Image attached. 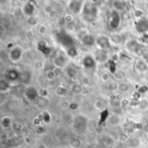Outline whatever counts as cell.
<instances>
[{"instance_id": "1", "label": "cell", "mask_w": 148, "mask_h": 148, "mask_svg": "<svg viewBox=\"0 0 148 148\" xmlns=\"http://www.w3.org/2000/svg\"><path fill=\"white\" fill-rule=\"evenodd\" d=\"M81 15L82 19L87 23H93L98 17L99 9L93 1H85Z\"/></svg>"}, {"instance_id": "2", "label": "cell", "mask_w": 148, "mask_h": 148, "mask_svg": "<svg viewBox=\"0 0 148 148\" xmlns=\"http://www.w3.org/2000/svg\"><path fill=\"white\" fill-rule=\"evenodd\" d=\"M125 48H126V49L129 53L134 54V55H136L140 58V57H143L147 54V49L146 45L143 44V43H141L137 39H129V40H127L126 42H125Z\"/></svg>"}, {"instance_id": "3", "label": "cell", "mask_w": 148, "mask_h": 148, "mask_svg": "<svg viewBox=\"0 0 148 148\" xmlns=\"http://www.w3.org/2000/svg\"><path fill=\"white\" fill-rule=\"evenodd\" d=\"M121 22H122L121 14L112 9L108 14V29L112 32H116L120 29V27L121 25Z\"/></svg>"}, {"instance_id": "4", "label": "cell", "mask_w": 148, "mask_h": 148, "mask_svg": "<svg viewBox=\"0 0 148 148\" xmlns=\"http://www.w3.org/2000/svg\"><path fill=\"white\" fill-rule=\"evenodd\" d=\"M88 125V119L84 114H78L74 118L73 128L75 132L81 135L86 133Z\"/></svg>"}, {"instance_id": "5", "label": "cell", "mask_w": 148, "mask_h": 148, "mask_svg": "<svg viewBox=\"0 0 148 148\" xmlns=\"http://www.w3.org/2000/svg\"><path fill=\"white\" fill-rule=\"evenodd\" d=\"M95 46L99 50L104 52H110L113 49V44L111 42L109 36L100 34L95 36Z\"/></svg>"}, {"instance_id": "6", "label": "cell", "mask_w": 148, "mask_h": 148, "mask_svg": "<svg viewBox=\"0 0 148 148\" xmlns=\"http://www.w3.org/2000/svg\"><path fill=\"white\" fill-rule=\"evenodd\" d=\"M56 40L64 49L71 47V46H75V41L73 39V37L67 31H64V30H61L60 32H58L56 34Z\"/></svg>"}, {"instance_id": "7", "label": "cell", "mask_w": 148, "mask_h": 148, "mask_svg": "<svg viewBox=\"0 0 148 148\" xmlns=\"http://www.w3.org/2000/svg\"><path fill=\"white\" fill-rule=\"evenodd\" d=\"M23 56V49L20 46H14L9 51L8 58L12 63H18L22 61Z\"/></svg>"}, {"instance_id": "8", "label": "cell", "mask_w": 148, "mask_h": 148, "mask_svg": "<svg viewBox=\"0 0 148 148\" xmlns=\"http://www.w3.org/2000/svg\"><path fill=\"white\" fill-rule=\"evenodd\" d=\"M134 27L136 31L140 35H146L148 33V16L136 19L134 22Z\"/></svg>"}, {"instance_id": "9", "label": "cell", "mask_w": 148, "mask_h": 148, "mask_svg": "<svg viewBox=\"0 0 148 148\" xmlns=\"http://www.w3.org/2000/svg\"><path fill=\"white\" fill-rule=\"evenodd\" d=\"M85 1H69L68 2V8L71 14H81L84 6Z\"/></svg>"}, {"instance_id": "10", "label": "cell", "mask_w": 148, "mask_h": 148, "mask_svg": "<svg viewBox=\"0 0 148 148\" xmlns=\"http://www.w3.org/2000/svg\"><path fill=\"white\" fill-rule=\"evenodd\" d=\"M39 95H40V94H39L38 90L33 86L27 87L24 91V97L26 98L27 101H29L31 103L33 101H35L36 100H37Z\"/></svg>"}, {"instance_id": "11", "label": "cell", "mask_w": 148, "mask_h": 148, "mask_svg": "<svg viewBox=\"0 0 148 148\" xmlns=\"http://www.w3.org/2000/svg\"><path fill=\"white\" fill-rule=\"evenodd\" d=\"M97 63L98 62H97L96 59L92 55H86L83 57L82 62V67L86 69H88V70L95 69L97 66Z\"/></svg>"}, {"instance_id": "12", "label": "cell", "mask_w": 148, "mask_h": 148, "mask_svg": "<svg viewBox=\"0 0 148 148\" xmlns=\"http://www.w3.org/2000/svg\"><path fill=\"white\" fill-rule=\"evenodd\" d=\"M135 70L139 74H146L148 71V62L147 59L140 57L138 60H136L135 64Z\"/></svg>"}, {"instance_id": "13", "label": "cell", "mask_w": 148, "mask_h": 148, "mask_svg": "<svg viewBox=\"0 0 148 148\" xmlns=\"http://www.w3.org/2000/svg\"><path fill=\"white\" fill-rule=\"evenodd\" d=\"M36 48L45 56H49L52 53L51 47L49 46V44L46 41H43V40L38 41L36 43Z\"/></svg>"}, {"instance_id": "14", "label": "cell", "mask_w": 148, "mask_h": 148, "mask_svg": "<svg viewBox=\"0 0 148 148\" xmlns=\"http://www.w3.org/2000/svg\"><path fill=\"white\" fill-rule=\"evenodd\" d=\"M21 78V73H19L16 69H10L6 70L4 74V79L8 81L9 82H16Z\"/></svg>"}, {"instance_id": "15", "label": "cell", "mask_w": 148, "mask_h": 148, "mask_svg": "<svg viewBox=\"0 0 148 148\" xmlns=\"http://www.w3.org/2000/svg\"><path fill=\"white\" fill-rule=\"evenodd\" d=\"M81 42L87 46V47H92L95 45V36L89 33H84L80 36Z\"/></svg>"}, {"instance_id": "16", "label": "cell", "mask_w": 148, "mask_h": 148, "mask_svg": "<svg viewBox=\"0 0 148 148\" xmlns=\"http://www.w3.org/2000/svg\"><path fill=\"white\" fill-rule=\"evenodd\" d=\"M109 37H110V40H111L113 46H120V45H122L124 42H126L123 35L118 31L111 32Z\"/></svg>"}, {"instance_id": "17", "label": "cell", "mask_w": 148, "mask_h": 148, "mask_svg": "<svg viewBox=\"0 0 148 148\" xmlns=\"http://www.w3.org/2000/svg\"><path fill=\"white\" fill-rule=\"evenodd\" d=\"M35 10H36V6L32 2H26L22 7V12L27 17L33 16Z\"/></svg>"}, {"instance_id": "18", "label": "cell", "mask_w": 148, "mask_h": 148, "mask_svg": "<svg viewBox=\"0 0 148 148\" xmlns=\"http://www.w3.org/2000/svg\"><path fill=\"white\" fill-rule=\"evenodd\" d=\"M127 2L122 1V0H114L112 2V7L113 10L119 13H123L127 10Z\"/></svg>"}, {"instance_id": "19", "label": "cell", "mask_w": 148, "mask_h": 148, "mask_svg": "<svg viewBox=\"0 0 148 148\" xmlns=\"http://www.w3.org/2000/svg\"><path fill=\"white\" fill-rule=\"evenodd\" d=\"M52 62H53V65L55 66L56 69H61L62 68L65 67V65H66V63H67V61H66L65 57H64L62 55L58 54V55H56V56L53 58Z\"/></svg>"}, {"instance_id": "20", "label": "cell", "mask_w": 148, "mask_h": 148, "mask_svg": "<svg viewBox=\"0 0 148 148\" xmlns=\"http://www.w3.org/2000/svg\"><path fill=\"white\" fill-rule=\"evenodd\" d=\"M64 49H65L66 55L70 59H75L79 56V50L75 46H71V47L66 48Z\"/></svg>"}, {"instance_id": "21", "label": "cell", "mask_w": 148, "mask_h": 148, "mask_svg": "<svg viewBox=\"0 0 148 148\" xmlns=\"http://www.w3.org/2000/svg\"><path fill=\"white\" fill-rule=\"evenodd\" d=\"M69 91H70V89H69V88H66L65 86L60 85V86H58V87L56 88L55 93H56V95L57 96H59V97H66V96H68Z\"/></svg>"}, {"instance_id": "22", "label": "cell", "mask_w": 148, "mask_h": 148, "mask_svg": "<svg viewBox=\"0 0 148 148\" xmlns=\"http://www.w3.org/2000/svg\"><path fill=\"white\" fill-rule=\"evenodd\" d=\"M10 89V82L6 81L5 79H1L0 80V93L6 94L7 92H9Z\"/></svg>"}, {"instance_id": "23", "label": "cell", "mask_w": 148, "mask_h": 148, "mask_svg": "<svg viewBox=\"0 0 148 148\" xmlns=\"http://www.w3.org/2000/svg\"><path fill=\"white\" fill-rule=\"evenodd\" d=\"M12 125V120L10 116H4L1 119V127L3 129L10 128Z\"/></svg>"}, {"instance_id": "24", "label": "cell", "mask_w": 148, "mask_h": 148, "mask_svg": "<svg viewBox=\"0 0 148 148\" xmlns=\"http://www.w3.org/2000/svg\"><path fill=\"white\" fill-rule=\"evenodd\" d=\"M132 15H133V16L134 17L135 20H136V19H139V18H141V17H143V16H147L145 10H142V9H140V8H136V9H134V10H133Z\"/></svg>"}, {"instance_id": "25", "label": "cell", "mask_w": 148, "mask_h": 148, "mask_svg": "<svg viewBox=\"0 0 148 148\" xmlns=\"http://www.w3.org/2000/svg\"><path fill=\"white\" fill-rule=\"evenodd\" d=\"M108 89L111 92H116L119 90V83L115 81H110L108 84Z\"/></svg>"}, {"instance_id": "26", "label": "cell", "mask_w": 148, "mask_h": 148, "mask_svg": "<svg viewBox=\"0 0 148 148\" xmlns=\"http://www.w3.org/2000/svg\"><path fill=\"white\" fill-rule=\"evenodd\" d=\"M70 91H71L72 93H74V94L78 95V94H81V93L83 91V88H82V87L80 84H76V83H75V84H73V85L71 86V88H70Z\"/></svg>"}, {"instance_id": "27", "label": "cell", "mask_w": 148, "mask_h": 148, "mask_svg": "<svg viewBox=\"0 0 148 148\" xmlns=\"http://www.w3.org/2000/svg\"><path fill=\"white\" fill-rule=\"evenodd\" d=\"M42 121L45 124H49L51 121V115L48 111H43L42 113Z\"/></svg>"}, {"instance_id": "28", "label": "cell", "mask_w": 148, "mask_h": 148, "mask_svg": "<svg viewBox=\"0 0 148 148\" xmlns=\"http://www.w3.org/2000/svg\"><path fill=\"white\" fill-rule=\"evenodd\" d=\"M67 74H68V75H69L71 79H76L77 75H78V71H77L75 69H74V68H72V67H69V68L67 69Z\"/></svg>"}, {"instance_id": "29", "label": "cell", "mask_w": 148, "mask_h": 148, "mask_svg": "<svg viewBox=\"0 0 148 148\" xmlns=\"http://www.w3.org/2000/svg\"><path fill=\"white\" fill-rule=\"evenodd\" d=\"M26 22H27V24L29 25L30 27H35L38 24V21L36 19V16H29V17H27L26 19Z\"/></svg>"}, {"instance_id": "30", "label": "cell", "mask_w": 148, "mask_h": 148, "mask_svg": "<svg viewBox=\"0 0 148 148\" xmlns=\"http://www.w3.org/2000/svg\"><path fill=\"white\" fill-rule=\"evenodd\" d=\"M140 142L138 139L136 138H132L129 140V146L132 148H140Z\"/></svg>"}, {"instance_id": "31", "label": "cell", "mask_w": 148, "mask_h": 148, "mask_svg": "<svg viewBox=\"0 0 148 148\" xmlns=\"http://www.w3.org/2000/svg\"><path fill=\"white\" fill-rule=\"evenodd\" d=\"M56 71L51 69V70H49L47 73H46V78L47 80H49V82H52L56 79Z\"/></svg>"}, {"instance_id": "32", "label": "cell", "mask_w": 148, "mask_h": 148, "mask_svg": "<svg viewBox=\"0 0 148 148\" xmlns=\"http://www.w3.org/2000/svg\"><path fill=\"white\" fill-rule=\"evenodd\" d=\"M109 122L112 125H118L121 122V119H120V117L117 114H113L109 118Z\"/></svg>"}, {"instance_id": "33", "label": "cell", "mask_w": 148, "mask_h": 148, "mask_svg": "<svg viewBox=\"0 0 148 148\" xmlns=\"http://www.w3.org/2000/svg\"><path fill=\"white\" fill-rule=\"evenodd\" d=\"M70 144L74 148H78L82 145V140L79 138H74V139H72Z\"/></svg>"}, {"instance_id": "34", "label": "cell", "mask_w": 148, "mask_h": 148, "mask_svg": "<svg viewBox=\"0 0 148 148\" xmlns=\"http://www.w3.org/2000/svg\"><path fill=\"white\" fill-rule=\"evenodd\" d=\"M64 22L66 23H71L74 21V16L71 13H67L64 16H63Z\"/></svg>"}, {"instance_id": "35", "label": "cell", "mask_w": 148, "mask_h": 148, "mask_svg": "<svg viewBox=\"0 0 148 148\" xmlns=\"http://www.w3.org/2000/svg\"><path fill=\"white\" fill-rule=\"evenodd\" d=\"M139 107L140 109H147L148 108V100L147 99H143L140 101L139 103Z\"/></svg>"}, {"instance_id": "36", "label": "cell", "mask_w": 148, "mask_h": 148, "mask_svg": "<svg viewBox=\"0 0 148 148\" xmlns=\"http://www.w3.org/2000/svg\"><path fill=\"white\" fill-rule=\"evenodd\" d=\"M95 109H97V110H101V109H103V108H104V103H103V101H101V100H96L95 101Z\"/></svg>"}, {"instance_id": "37", "label": "cell", "mask_w": 148, "mask_h": 148, "mask_svg": "<svg viewBox=\"0 0 148 148\" xmlns=\"http://www.w3.org/2000/svg\"><path fill=\"white\" fill-rule=\"evenodd\" d=\"M129 89V86L125 83V82H122V83H119V90L121 91V92H127L128 91Z\"/></svg>"}, {"instance_id": "38", "label": "cell", "mask_w": 148, "mask_h": 148, "mask_svg": "<svg viewBox=\"0 0 148 148\" xmlns=\"http://www.w3.org/2000/svg\"><path fill=\"white\" fill-rule=\"evenodd\" d=\"M69 108L71 110V111H75L79 108V104L75 101H71L69 104Z\"/></svg>"}, {"instance_id": "39", "label": "cell", "mask_w": 148, "mask_h": 148, "mask_svg": "<svg viewBox=\"0 0 148 148\" xmlns=\"http://www.w3.org/2000/svg\"><path fill=\"white\" fill-rule=\"evenodd\" d=\"M119 60H120L119 53H117V52H114V53H112V54L110 55V61H112V62H117Z\"/></svg>"}, {"instance_id": "40", "label": "cell", "mask_w": 148, "mask_h": 148, "mask_svg": "<svg viewBox=\"0 0 148 148\" xmlns=\"http://www.w3.org/2000/svg\"><path fill=\"white\" fill-rule=\"evenodd\" d=\"M110 76H109V75L108 74V73H103L102 75H101V81L102 82H110Z\"/></svg>"}, {"instance_id": "41", "label": "cell", "mask_w": 148, "mask_h": 148, "mask_svg": "<svg viewBox=\"0 0 148 148\" xmlns=\"http://www.w3.org/2000/svg\"><path fill=\"white\" fill-rule=\"evenodd\" d=\"M46 30H47V28H46V26H45L44 24H41V25L38 27V32H39L40 34H44V33L46 32Z\"/></svg>"}, {"instance_id": "42", "label": "cell", "mask_w": 148, "mask_h": 148, "mask_svg": "<svg viewBox=\"0 0 148 148\" xmlns=\"http://www.w3.org/2000/svg\"><path fill=\"white\" fill-rule=\"evenodd\" d=\"M145 9H146V10L148 12V1H147L145 3Z\"/></svg>"}, {"instance_id": "43", "label": "cell", "mask_w": 148, "mask_h": 148, "mask_svg": "<svg viewBox=\"0 0 148 148\" xmlns=\"http://www.w3.org/2000/svg\"><path fill=\"white\" fill-rule=\"evenodd\" d=\"M140 148H146V147H140Z\"/></svg>"}, {"instance_id": "44", "label": "cell", "mask_w": 148, "mask_h": 148, "mask_svg": "<svg viewBox=\"0 0 148 148\" xmlns=\"http://www.w3.org/2000/svg\"><path fill=\"white\" fill-rule=\"evenodd\" d=\"M147 134H148V130H147Z\"/></svg>"}]
</instances>
